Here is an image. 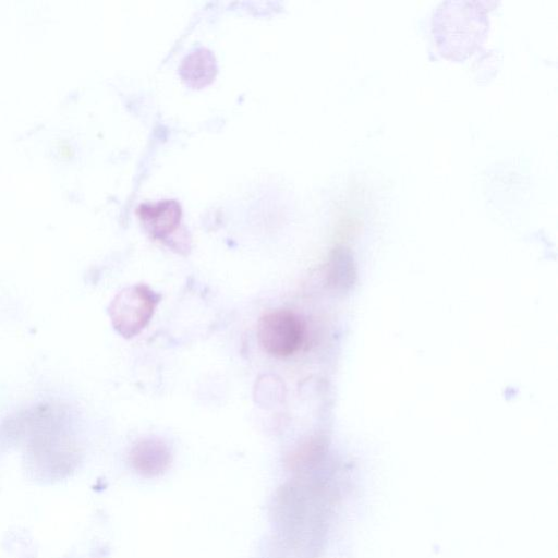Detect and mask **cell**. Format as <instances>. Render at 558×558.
<instances>
[{"instance_id": "cell-3", "label": "cell", "mask_w": 558, "mask_h": 558, "mask_svg": "<svg viewBox=\"0 0 558 558\" xmlns=\"http://www.w3.org/2000/svg\"><path fill=\"white\" fill-rule=\"evenodd\" d=\"M140 217L146 230L159 240H167L179 227L181 207L174 199L143 203L138 207Z\"/></svg>"}, {"instance_id": "cell-4", "label": "cell", "mask_w": 558, "mask_h": 558, "mask_svg": "<svg viewBox=\"0 0 558 558\" xmlns=\"http://www.w3.org/2000/svg\"><path fill=\"white\" fill-rule=\"evenodd\" d=\"M133 465L143 474L162 472L170 462L167 446L157 439H144L135 445L131 453Z\"/></svg>"}, {"instance_id": "cell-1", "label": "cell", "mask_w": 558, "mask_h": 558, "mask_svg": "<svg viewBox=\"0 0 558 558\" xmlns=\"http://www.w3.org/2000/svg\"><path fill=\"white\" fill-rule=\"evenodd\" d=\"M160 300L161 295L147 284L124 288L108 306L113 328L126 339L137 336L151 319Z\"/></svg>"}, {"instance_id": "cell-2", "label": "cell", "mask_w": 558, "mask_h": 558, "mask_svg": "<svg viewBox=\"0 0 558 558\" xmlns=\"http://www.w3.org/2000/svg\"><path fill=\"white\" fill-rule=\"evenodd\" d=\"M303 338V324L289 310L268 312L258 320V342L271 355L284 357L293 354L301 347Z\"/></svg>"}]
</instances>
